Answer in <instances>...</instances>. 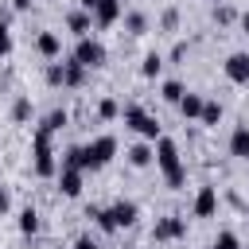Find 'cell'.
<instances>
[{
  "label": "cell",
  "instance_id": "1",
  "mask_svg": "<svg viewBox=\"0 0 249 249\" xmlns=\"http://www.w3.org/2000/svg\"><path fill=\"white\" fill-rule=\"evenodd\" d=\"M121 117H124V124H128L140 140H148V144H156V140L163 136V132H160V121H156L144 105H136V101H132V105H124V109H121Z\"/></svg>",
  "mask_w": 249,
  "mask_h": 249
},
{
  "label": "cell",
  "instance_id": "2",
  "mask_svg": "<svg viewBox=\"0 0 249 249\" xmlns=\"http://www.w3.org/2000/svg\"><path fill=\"white\" fill-rule=\"evenodd\" d=\"M117 160V136L113 132H101L86 144V171H101Z\"/></svg>",
  "mask_w": 249,
  "mask_h": 249
},
{
  "label": "cell",
  "instance_id": "3",
  "mask_svg": "<svg viewBox=\"0 0 249 249\" xmlns=\"http://www.w3.org/2000/svg\"><path fill=\"white\" fill-rule=\"evenodd\" d=\"M31 163H35V175H54V171H58V160H54L51 136H47L43 128L31 132Z\"/></svg>",
  "mask_w": 249,
  "mask_h": 249
},
{
  "label": "cell",
  "instance_id": "4",
  "mask_svg": "<svg viewBox=\"0 0 249 249\" xmlns=\"http://www.w3.org/2000/svg\"><path fill=\"white\" fill-rule=\"evenodd\" d=\"M105 58H109V51H105L101 39H93V35L78 39V47H74V62H82L86 70H97V66H105Z\"/></svg>",
  "mask_w": 249,
  "mask_h": 249
},
{
  "label": "cell",
  "instance_id": "5",
  "mask_svg": "<svg viewBox=\"0 0 249 249\" xmlns=\"http://www.w3.org/2000/svg\"><path fill=\"white\" fill-rule=\"evenodd\" d=\"M156 167L163 171V179L175 175V171L183 167V160H179V144H175L171 136H160V140H156Z\"/></svg>",
  "mask_w": 249,
  "mask_h": 249
},
{
  "label": "cell",
  "instance_id": "6",
  "mask_svg": "<svg viewBox=\"0 0 249 249\" xmlns=\"http://www.w3.org/2000/svg\"><path fill=\"white\" fill-rule=\"evenodd\" d=\"M187 237V222L179 218V214H167V218H156V226H152V241H183Z\"/></svg>",
  "mask_w": 249,
  "mask_h": 249
},
{
  "label": "cell",
  "instance_id": "7",
  "mask_svg": "<svg viewBox=\"0 0 249 249\" xmlns=\"http://www.w3.org/2000/svg\"><path fill=\"white\" fill-rule=\"evenodd\" d=\"M222 74H226V82H233V86H249V51H233V54H226Z\"/></svg>",
  "mask_w": 249,
  "mask_h": 249
},
{
  "label": "cell",
  "instance_id": "8",
  "mask_svg": "<svg viewBox=\"0 0 249 249\" xmlns=\"http://www.w3.org/2000/svg\"><path fill=\"white\" fill-rule=\"evenodd\" d=\"M218 214V187H198L195 191V202H191V218H214Z\"/></svg>",
  "mask_w": 249,
  "mask_h": 249
},
{
  "label": "cell",
  "instance_id": "9",
  "mask_svg": "<svg viewBox=\"0 0 249 249\" xmlns=\"http://www.w3.org/2000/svg\"><path fill=\"white\" fill-rule=\"evenodd\" d=\"M109 214H113V226H117V230H128V226H136L140 206H136L132 198H117V202L109 206Z\"/></svg>",
  "mask_w": 249,
  "mask_h": 249
},
{
  "label": "cell",
  "instance_id": "10",
  "mask_svg": "<svg viewBox=\"0 0 249 249\" xmlns=\"http://www.w3.org/2000/svg\"><path fill=\"white\" fill-rule=\"evenodd\" d=\"M124 160H128V167H136V171H144V167H152V163H156V144H148V140H140V144H132V148L124 152Z\"/></svg>",
  "mask_w": 249,
  "mask_h": 249
},
{
  "label": "cell",
  "instance_id": "11",
  "mask_svg": "<svg viewBox=\"0 0 249 249\" xmlns=\"http://www.w3.org/2000/svg\"><path fill=\"white\" fill-rule=\"evenodd\" d=\"M121 16H124L121 0H97V8H93V23H97V27H113Z\"/></svg>",
  "mask_w": 249,
  "mask_h": 249
},
{
  "label": "cell",
  "instance_id": "12",
  "mask_svg": "<svg viewBox=\"0 0 249 249\" xmlns=\"http://www.w3.org/2000/svg\"><path fill=\"white\" fill-rule=\"evenodd\" d=\"M35 51H39L47 62H54V58L62 54V39H58V31H39V35H35Z\"/></svg>",
  "mask_w": 249,
  "mask_h": 249
},
{
  "label": "cell",
  "instance_id": "13",
  "mask_svg": "<svg viewBox=\"0 0 249 249\" xmlns=\"http://www.w3.org/2000/svg\"><path fill=\"white\" fill-rule=\"evenodd\" d=\"M66 31H70V35H78V39H86V35L93 31V16H89V12H82V8L66 12Z\"/></svg>",
  "mask_w": 249,
  "mask_h": 249
},
{
  "label": "cell",
  "instance_id": "14",
  "mask_svg": "<svg viewBox=\"0 0 249 249\" xmlns=\"http://www.w3.org/2000/svg\"><path fill=\"white\" fill-rule=\"evenodd\" d=\"M58 191L66 198H78L82 195V171L78 167H58Z\"/></svg>",
  "mask_w": 249,
  "mask_h": 249
},
{
  "label": "cell",
  "instance_id": "15",
  "mask_svg": "<svg viewBox=\"0 0 249 249\" xmlns=\"http://www.w3.org/2000/svg\"><path fill=\"white\" fill-rule=\"evenodd\" d=\"M202 105H206V97H202V93H195V89H187V93H183V101H179L175 109L183 113V121H198V117H202Z\"/></svg>",
  "mask_w": 249,
  "mask_h": 249
},
{
  "label": "cell",
  "instance_id": "16",
  "mask_svg": "<svg viewBox=\"0 0 249 249\" xmlns=\"http://www.w3.org/2000/svg\"><path fill=\"white\" fill-rule=\"evenodd\" d=\"M230 156L249 160V124H237V128L230 132Z\"/></svg>",
  "mask_w": 249,
  "mask_h": 249
},
{
  "label": "cell",
  "instance_id": "17",
  "mask_svg": "<svg viewBox=\"0 0 249 249\" xmlns=\"http://www.w3.org/2000/svg\"><path fill=\"white\" fill-rule=\"evenodd\" d=\"M66 124H70V113H66V109H51V113H47V117L39 121V128H43L47 136H54V132H62Z\"/></svg>",
  "mask_w": 249,
  "mask_h": 249
},
{
  "label": "cell",
  "instance_id": "18",
  "mask_svg": "<svg viewBox=\"0 0 249 249\" xmlns=\"http://www.w3.org/2000/svg\"><path fill=\"white\" fill-rule=\"evenodd\" d=\"M183 93H187V86H183L179 78H167V82H160V97H163L167 105H179V101H183Z\"/></svg>",
  "mask_w": 249,
  "mask_h": 249
},
{
  "label": "cell",
  "instance_id": "19",
  "mask_svg": "<svg viewBox=\"0 0 249 249\" xmlns=\"http://www.w3.org/2000/svg\"><path fill=\"white\" fill-rule=\"evenodd\" d=\"M124 31L136 35V39L148 35V16H144V12H124Z\"/></svg>",
  "mask_w": 249,
  "mask_h": 249
},
{
  "label": "cell",
  "instance_id": "20",
  "mask_svg": "<svg viewBox=\"0 0 249 249\" xmlns=\"http://www.w3.org/2000/svg\"><path fill=\"white\" fill-rule=\"evenodd\" d=\"M140 74H144V78H160V74H163V54L148 51V54L140 58Z\"/></svg>",
  "mask_w": 249,
  "mask_h": 249
},
{
  "label": "cell",
  "instance_id": "21",
  "mask_svg": "<svg viewBox=\"0 0 249 249\" xmlns=\"http://www.w3.org/2000/svg\"><path fill=\"white\" fill-rule=\"evenodd\" d=\"M62 167H78V171H86V144L66 148V152H62Z\"/></svg>",
  "mask_w": 249,
  "mask_h": 249
},
{
  "label": "cell",
  "instance_id": "22",
  "mask_svg": "<svg viewBox=\"0 0 249 249\" xmlns=\"http://www.w3.org/2000/svg\"><path fill=\"white\" fill-rule=\"evenodd\" d=\"M19 233H27V237L39 233V210H35V206H23V210H19Z\"/></svg>",
  "mask_w": 249,
  "mask_h": 249
},
{
  "label": "cell",
  "instance_id": "23",
  "mask_svg": "<svg viewBox=\"0 0 249 249\" xmlns=\"http://www.w3.org/2000/svg\"><path fill=\"white\" fill-rule=\"evenodd\" d=\"M62 70H66V86H70V89H78V86L86 82V66H82V62L70 58V62H62Z\"/></svg>",
  "mask_w": 249,
  "mask_h": 249
},
{
  "label": "cell",
  "instance_id": "24",
  "mask_svg": "<svg viewBox=\"0 0 249 249\" xmlns=\"http://www.w3.org/2000/svg\"><path fill=\"white\" fill-rule=\"evenodd\" d=\"M218 121H222V101H210V97H206V105H202V117H198V124L214 128Z\"/></svg>",
  "mask_w": 249,
  "mask_h": 249
},
{
  "label": "cell",
  "instance_id": "25",
  "mask_svg": "<svg viewBox=\"0 0 249 249\" xmlns=\"http://www.w3.org/2000/svg\"><path fill=\"white\" fill-rule=\"evenodd\" d=\"M89 218H97V230H101V233H117V226H113V214H109V206H89Z\"/></svg>",
  "mask_w": 249,
  "mask_h": 249
},
{
  "label": "cell",
  "instance_id": "26",
  "mask_svg": "<svg viewBox=\"0 0 249 249\" xmlns=\"http://www.w3.org/2000/svg\"><path fill=\"white\" fill-rule=\"evenodd\" d=\"M12 121L16 124H27L31 121V97H16L12 101Z\"/></svg>",
  "mask_w": 249,
  "mask_h": 249
},
{
  "label": "cell",
  "instance_id": "27",
  "mask_svg": "<svg viewBox=\"0 0 249 249\" xmlns=\"http://www.w3.org/2000/svg\"><path fill=\"white\" fill-rule=\"evenodd\" d=\"M210 249H241V241H237L233 230H218V237L210 241Z\"/></svg>",
  "mask_w": 249,
  "mask_h": 249
},
{
  "label": "cell",
  "instance_id": "28",
  "mask_svg": "<svg viewBox=\"0 0 249 249\" xmlns=\"http://www.w3.org/2000/svg\"><path fill=\"white\" fill-rule=\"evenodd\" d=\"M210 16H214V23H222V27H230V23H237V16H241V12H233L230 4H218V8L210 12Z\"/></svg>",
  "mask_w": 249,
  "mask_h": 249
},
{
  "label": "cell",
  "instance_id": "29",
  "mask_svg": "<svg viewBox=\"0 0 249 249\" xmlns=\"http://www.w3.org/2000/svg\"><path fill=\"white\" fill-rule=\"evenodd\" d=\"M43 78H47V86H54V89L66 86V70H62V62H47V74H43Z\"/></svg>",
  "mask_w": 249,
  "mask_h": 249
},
{
  "label": "cell",
  "instance_id": "30",
  "mask_svg": "<svg viewBox=\"0 0 249 249\" xmlns=\"http://www.w3.org/2000/svg\"><path fill=\"white\" fill-rule=\"evenodd\" d=\"M97 117H101V121H113V117H121V105H117L113 97H101V101H97Z\"/></svg>",
  "mask_w": 249,
  "mask_h": 249
},
{
  "label": "cell",
  "instance_id": "31",
  "mask_svg": "<svg viewBox=\"0 0 249 249\" xmlns=\"http://www.w3.org/2000/svg\"><path fill=\"white\" fill-rule=\"evenodd\" d=\"M160 27L163 31H179V8H163L160 12Z\"/></svg>",
  "mask_w": 249,
  "mask_h": 249
},
{
  "label": "cell",
  "instance_id": "32",
  "mask_svg": "<svg viewBox=\"0 0 249 249\" xmlns=\"http://www.w3.org/2000/svg\"><path fill=\"white\" fill-rule=\"evenodd\" d=\"M4 54H12V31H8V23H0V58Z\"/></svg>",
  "mask_w": 249,
  "mask_h": 249
},
{
  "label": "cell",
  "instance_id": "33",
  "mask_svg": "<svg viewBox=\"0 0 249 249\" xmlns=\"http://www.w3.org/2000/svg\"><path fill=\"white\" fill-rule=\"evenodd\" d=\"M187 51H191V47H187V43L179 39V43L171 47V54H167V58H171V62H183V58H187Z\"/></svg>",
  "mask_w": 249,
  "mask_h": 249
},
{
  "label": "cell",
  "instance_id": "34",
  "mask_svg": "<svg viewBox=\"0 0 249 249\" xmlns=\"http://www.w3.org/2000/svg\"><path fill=\"white\" fill-rule=\"evenodd\" d=\"M12 210V195H8V187H0V218Z\"/></svg>",
  "mask_w": 249,
  "mask_h": 249
},
{
  "label": "cell",
  "instance_id": "35",
  "mask_svg": "<svg viewBox=\"0 0 249 249\" xmlns=\"http://www.w3.org/2000/svg\"><path fill=\"white\" fill-rule=\"evenodd\" d=\"M74 249H97V241H93V237H78V241H74Z\"/></svg>",
  "mask_w": 249,
  "mask_h": 249
},
{
  "label": "cell",
  "instance_id": "36",
  "mask_svg": "<svg viewBox=\"0 0 249 249\" xmlns=\"http://www.w3.org/2000/svg\"><path fill=\"white\" fill-rule=\"evenodd\" d=\"M237 27H241V31H245V35H249V8H245V12H241V16H237Z\"/></svg>",
  "mask_w": 249,
  "mask_h": 249
},
{
  "label": "cell",
  "instance_id": "37",
  "mask_svg": "<svg viewBox=\"0 0 249 249\" xmlns=\"http://www.w3.org/2000/svg\"><path fill=\"white\" fill-rule=\"evenodd\" d=\"M78 8H82V12H89V16H93V8H97V0H78Z\"/></svg>",
  "mask_w": 249,
  "mask_h": 249
},
{
  "label": "cell",
  "instance_id": "38",
  "mask_svg": "<svg viewBox=\"0 0 249 249\" xmlns=\"http://www.w3.org/2000/svg\"><path fill=\"white\" fill-rule=\"evenodd\" d=\"M12 8H16V12H27V8H31V0H12Z\"/></svg>",
  "mask_w": 249,
  "mask_h": 249
}]
</instances>
